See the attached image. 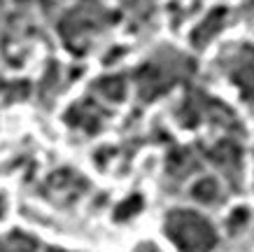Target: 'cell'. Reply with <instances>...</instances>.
Returning <instances> with one entry per match:
<instances>
[{
    "mask_svg": "<svg viewBox=\"0 0 254 252\" xmlns=\"http://www.w3.org/2000/svg\"><path fill=\"white\" fill-rule=\"evenodd\" d=\"M166 236L180 252H212L217 248L215 227L193 210H173L166 217Z\"/></svg>",
    "mask_w": 254,
    "mask_h": 252,
    "instance_id": "obj_1",
    "label": "cell"
},
{
    "mask_svg": "<svg viewBox=\"0 0 254 252\" xmlns=\"http://www.w3.org/2000/svg\"><path fill=\"white\" fill-rule=\"evenodd\" d=\"M210 159L217 161L222 168H238L240 166V147L233 140H222L210 150Z\"/></svg>",
    "mask_w": 254,
    "mask_h": 252,
    "instance_id": "obj_2",
    "label": "cell"
},
{
    "mask_svg": "<svg viewBox=\"0 0 254 252\" xmlns=\"http://www.w3.org/2000/svg\"><path fill=\"white\" fill-rule=\"evenodd\" d=\"M222 21H224V9H217V12H212V14L205 19V21L200 23L198 28L193 31V42H200V47H203V42H208L212 35H217L219 33V28H222Z\"/></svg>",
    "mask_w": 254,
    "mask_h": 252,
    "instance_id": "obj_3",
    "label": "cell"
},
{
    "mask_svg": "<svg viewBox=\"0 0 254 252\" xmlns=\"http://www.w3.org/2000/svg\"><path fill=\"white\" fill-rule=\"evenodd\" d=\"M193 199H198L200 203H208V206L219 203V201H222V196H219V187H217V182L212 180V177L200 180V182L193 187Z\"/></svg>",
    "mask_w": 254,
    "mask_h": 252,
    "instance_id": "obj_4",
    "label": "cell"
},
{
    "mask_svg": "<svg viewBox=\"0 0 254 252\" xmlns=\"http://www.w3.org/2000/svg\"><path fill=\"white\" fill-rule=\"evenodd\" d=\"M0 252H35V241L23 234L0 238Z\"/></svg>",
    "mask_w": 254,
    "mask_h": 252,
    "instance_id": "obj_5",
    "label": "cell"
},
{
    "mask_svg": "<svg viewBox=\"0 0 254 252\" xmlns=\"http://www.w3.org/2000/svg\"><path fill=\"white\" fill-rule=\"evenodd\" d=\"M0 215H2V201H0Z\"/></svg>",
    "mask_w": 254,
    "mask_h": 252,
    "instance_id": "obj_6",
    "label": "cell"
}]
</instances>
